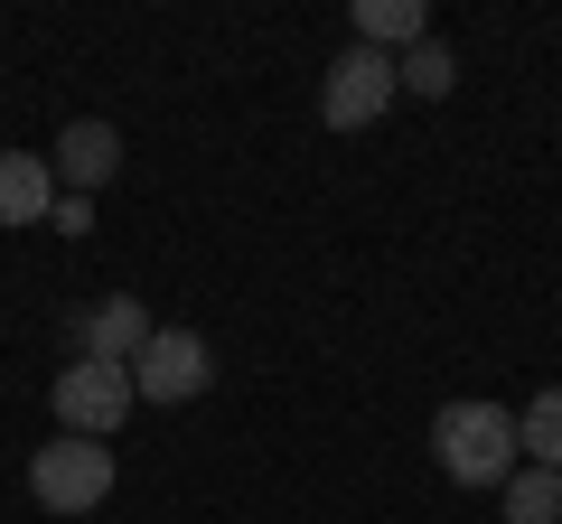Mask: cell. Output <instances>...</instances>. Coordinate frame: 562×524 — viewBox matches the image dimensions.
Masks as SVG:
<instances>
[{"instance_id":"obj_1","label":"cell","mask_w":562,"mask_h":524,"mask_svg":"<svg viewBox=\"0 0 562 524\" xmlns=\"http://www.w3.org/2000/svg\"><path fill=\"white\" fill-rule=\"evenodd\" d=\"M431 459H441L450 487H506L516 459H525L516 412H506V403H441V422H431Z\"/></svg>"},{"instance_id":"obj_2","label":"cell","mask_w":562,"mask_h":524,"mask_svg":"<svg viewBox=\"0 0 562 524\" xmlns=\"http://www.w3.org/2000/svg\"><path fill=\"white\" fill-rule=\"evenodd\" d=\"M29 497L47 505V515H85V505H103L113 497V449L103 441H47L38 459H29Z\"/></svg>"},{"instance_id":"obj_3","label":"cell","mask_w":562,"mask_h":524,"mask_svg":"<svg viewBox=\"0 0 562 524\" xmlns=\"http://www.w3.org/2000/svg\"><path fill=\"white\" fill-rule=\"evenodd\" d=\"M206 375H216V356H206L198 328H150V346L132 356V394L140 403H198Z\"/></svg>"},{"instance_id":"obj_4","label":"cell","mask_w":562,"mask_h":524,"mask_svg":"<svg viewBox=\"0 0 562 524\" xmlns=\"http://www.w3.org/2000/svg\"><path fill=\"white\" fill-rule=\"evenodd\" d=\"M132 412V365H94V356H76L57 375V422L76 431V441H103V431Z\"/></svg>"},{"instance_id":"obj_5","label":"cell","mask_w":562,"mask_h":524,"mask_svg":"<svg viewBox=\"0 0 562 524\" xmlns=\"http://www.w3.org/2000/svg\"><path fill=\"white\" fill-rule=\"evenodd\" d=\"M394 94H403V84H394V57L347 47V57L328 66V84H319V113H328V132H366V122H375Z\"/></svg>"},{"instance_id":"obj_6","label":"cell","mask_w":562,"mask_h":524,"mask_svg":"<svg viewBox=\"0 0 562 524\" xmlns=\"http://www.w3.org/2000/svg\"><path fill=\"white\" fill-rule=\"evenodd\" d=\"M113 169H122V132H113V122H66V132H57V179H66V197L103 187Z\"/></svg>"},{"instance_id":"obj_7","label":"cell","mask_w":562,"mask_h":524,"mask_svg":"<svg viewBox=\"0 0 562 524\" xmlns=\"http://www.w3.org/2000/svg\"><path fill=\"white\" fill-rule=\"evenodd\" d=\"M76 338H85V356H94V365H132L140 346H150V309H140L132 291H122V300H94Z\"/></svg>"},{"instance_id":"obj_8","label":"cell","mask_w":562,"mask_h":524,"mask_svg":"<svg viewBox=\"0 0 562 524\" xmlns=\"http://www.w3.org/2000/svg\"><path fill=\"white\" fill-rule=\"evenodd\" d=\"M57 216V169L38 150H0V225H47Z\"/></svg>"},{"instance_id":"obj_9","label":"cell","mask_w":562,"mask_h":524,"mask_svg":"<svg viewBox=\"0 0 562 524\" xmlns=\"http://www.w3.org/2000/svg\"><path fill=\"white\" fill-rule=\"evenodd\" d=\"M431 20H422V0H357V47H422Z\"/></svg>"},{"instance_id":"obj_10","label":"cell","mask_w":562,"mask_h":524,"mask_svg":"<svg viewBox=\"0 0 562 524\" xmlns=\"http://www.w3.org/2000/svg\"><path fill=\"white\" fill-rule=\"evenodd\" d=\"M516 441H525V459H535V468H553V478H562V384H543L535 403L516 412Z\"/></svg>"},{"instance_id":"obj_11","label":"cell","mask_w":562,"mask_h":524,"mask_svg":"<svg viewBox=\"0 0 562 524\" xmlns=\"http://www.w3.org/2000/svg\"><path fill=\"white\" fill-rule=\"evenodd\" d=\"M506 524H562V478L553 468L525 459L516 478H506Z\"/></svg>"},{"instance_id":"obj_12","label":"cell","mask_w":562,"mask_h":524,"mask_svg":"<svg viewBox=\"0 0 562 524\" xmlns=\"http://www.w3.org/2000/svg\"><path fill=\"white\" fill-rule=\"evenodd\" d=\"M394 84H403V94H431V103H441L450 84H460V57H450L441 38H422V47H403V57H394Z\"/></svg>"}]
</instances>
